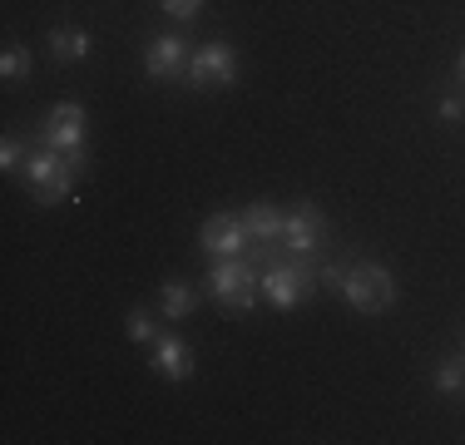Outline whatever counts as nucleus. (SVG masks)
Instances as JSON below:
<instances>
[{"label": "nucleus", "mask_w": 465, "mask_h": 445, "mask_svg": "<svg viewBox=\"0 0 465 445\" xmlns=\"http://www.w3.org/2000/svg\"><path fill=\"white\" fill-rule=\"evenodd\" d=\"M460 386H465V356L460 361H446L436 371V391H460Z\"/></svg>", "instance_id": "14"}, {"label": "nucleus", "mask_w": 465, "mask_h": 445, "mask_svg": "<svg viewBox=\"0 0 465 445\" xmlns=\"http://www.w3.org/2000/svg\"><path fill=\"white\" fill-rule=\"evenodd\" d=\"M322 238H327V218H322V208L297 203V208H287V213H282V248H287V252L307 258V252L322 248Z\"/></svg>", "instance_id": "4"}, {"label": "nucleus", "mask_w": 465, "mask_h": 445, "mask_svg": "<svg viewBox=\"0 0 465 445\" xmlns=\"http://www.w3.org/2000/svg\"><path fill=\"white\" fill-rule=\"evenodd\" d=\"M50 54H54V60H84V54H90V35L74 30V25H60L50 35Z\"/></svg>", "instance_id": "11"}, {"label": "nucleus", "mask_w": 465, "mask_h": 445, "mask_svg": "<svg viewBox=\"0 0 465 445\" xmlns=\"http://www.w3.org/2000/svg\"><path fill=\"white\" fill-rule=\"evenodd\" d=\"M143 64H149L153 80H173V74L188 70V50L179 35H153L149 40V54H143Z\"/></svg>", "instance_id": "8"}, {"label": "nucleus", "mask_w": 465, "mask_h": 445, "mask_svg": "<svg viewBox=\"0 0 465 445\" xmlns=\"http://www.w3.org/2000/svg\"><path fill=\"white\" fill-rule=\"evenodd\" d=\"M20 139H0V169H20Z\"/></svg>", "instance_id": "16"}, {"label": "nucleus", "mask_w": 465, "mask_h": 445, "mask_svg": "<svg viewBox=\"0 0 465 445\" xmlns=\"http://www.w3.org/2000/svg\"><path fill=\"white\" fill-rule=\"evenodd\" d=\"M188 312H193V287L169 282V287H163V317L179 321V317H188Z\"/></svg>", "instance_id": "12"}, {"label": "nucleus", "mask_w": 465, "mask_h": 445, "mask_svg": "<svg viewBox=\"0 0 465 445\" xmlns=\"http://www.w3.org/2000/svg\"><path fill=\"white\" fill-rule=\"evenodd\" d=\"M84 153H54L45 143H35L25 159V183L35 188L40 203H60V198L74 193V173H80Z\"/></svg>", "instance_id": "2"}, {"label": "nucleus", "mask_w": 465, "mask_h": 445, "mask_svg": "<svg viewBox=\"0 0 465 445\" xmlns=\"http://www.w3.org/2000/svg\"><path fill=\"white\" fill-rule=\"evenodd\" d=\"M456 74H460V84H465V54H460V60H456Z\"/></svg>", "instance_id": "19"}, {"label": "nucleus", "mask_w": 465, "mask_h": 445, "mask_svg": "<svg viewBox=\"0 0 465 445\" xmlns=\"http://www.w3.org/2000/svg\"><path fill=\"white\" fill-rule=\"evenodd\" d=\"M153 371L159 376H169V381H188V376H193V356H188V347L179 337H173V331H163V337H153Z\"/></svg>", "instance_id": "9"}, {"label": "nucleus", "mask_w": 465, "mask_h": 445, "mask_svg": "<svg viewBox=\"0 0 465 445\" xmlns=\"http://www.w3.org/2000/svg\"><path fill=\"white\" fill-rule=\"evenodd\" d=\"M129 337H134V341H149V337H159V327H153V317H149L143 307H134V312H129Z\"/></svg>", "instance_id": "15"}, {"label": "nucleus", "mask_w": 465, "mask_h": 445, "mask_svg": "<svg viewBox=\"0 0 465 445\" xmlns=\"http://www.w3.org/2000/svg\"><path fill=\"white\" fill-rule=\"evenodd\" d=\"M208 292H213L223 307H232V312H248L252 302H258V292H262V277H258V267H252L248 258H218L213 272H208Z\"/></svg>", "instance_id": "3"}, {"label": "nucleus", "mask_w": 465, "mask_h": 445, "mask_svg": "<svg viewBox=\"0 0 465 445\" xmlns=\"http://www.w3.org/2000/svg\"><path fill=\"white\" fill-rule=\"evenodd\" d=\"M198 5H203V0H163V10H169L173 20H193Z\"/></svg>", "instance_id": "17"}, {"label": "nucleus", "mask_w": 465, "mask_h": 445, "mask_svg": "<svg viewBox=\"0 0 465 445\" xmlns=\"http://www.w3.org/2000/svg\"><path fill=\"white\" fill-rule=\"evenodd\" d=\"M232 74H238V54H232L228 44H203V50L188 60V80H193L198 89L232 84Z\"/></svg>", "instance_id": "7"}, {"label": "nucleus", "mask_w": 465, "mask_h": 445, "mask_svg": "<svg viewBox=\"0 0 465 445\" xmlns=\"http://www.w3.org/2000/svg\"><path fill=\"white\" fill-rule=\"evenodd\" d=\"M30 64H35V60H30L25 44H10L5 60H0V74H5V80H20V74H30Z\"/></svg>", "instance_id": "13"}, {"label": "nucleus", "mask_w": 465, "mask_h": 445, "mask_svg": "<svg viewBox=\"0 0 465 445\" xmlns=\"http://www.w3.org/2000/svg\"><path fill=\"white\" fill-rule=\"evenodd\" d=\"M440 119H446V124H460V119H465V99L450 94L446 104H440Z\"/></svg>", "instance_id": "18"}, {"label": "nucleus", "mask_w": 465, "mask_h": 445, "mask_svg": "<svg viewBox=\"0 0 465 445\" xmlns=\"http://www.w3.org/2000/svg\"><path fill=\"white\" fill-rule=\"evenodd\" d=\"M242 228H248L252 242H282V213H278L272 203L242 208Z\"/></svg>", "instance_id": "10"}, {"label": "nucleus", "mask_w": 465, "mask_h": 445, "mask_svg": "<svg viewBox=\"0 0 465 445\" xmlns=\"http://www.w3.org/2000/svg\"><path fill=\"white\" fill-rule=\"evenodd\" d=\"M317 277H322V287H331L341 302H351L357 312H386L396 302V282L381 262H367V258L361 262H327Z\"/></svg>", "instance_id": "1"}, {"label": "nucleus", "mask_w": 465, "mask_h": 445, "mask_svg": "<svg viewBox=\"0 0 465 445\" xmlns=\"http://www.w3.org/2000/svg\"><path fill=\"white\" fill-rule=\"evenodd\" d=\"M40 143L54 153H84V109L80 104H54L45 114V124H40Z\"/></svg>", "instance_id": "5"}, {"label": "nucleus", "mask_w": 465, "mask_h": 445, "mask_svg": "<svg viewBox=\"0 0 465 445\" xmlns=\"http://www.w3.org/2000/svg\"><path fill=\"white\" fill-rule=\"evenodd\" d=\"M198 242H203L208 258H242L252 238L242 228V213H213L203 222V232H198Z\"/></svg>", "instance_id": "6"}]
</instances>
